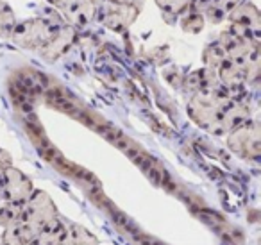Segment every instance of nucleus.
<instances>
[{"mask_svg":"<svg viewBox=\"0 0 261 245\" xmlns=\"http://www.w3.org/2000/svg\"><path fill=\"white\" fill-rule=\"evenodd\" d=\"M8 186H6V191H8V197L11 199L15 204L18 202H23L25 199H29V195L33 193V186L31 183L18 172V170H8L6 172V181Z\"/></svg>","mask_w":261,"mask_h":245,"instance_id":"f257e3e1","label":"nucleus"},{"mask_svg":"<svg viewBox=\"0 0 261 245\" xmlns=\"http://www.w3.org/2000/svg\"><path fill=\"white\" fill-rule=\"evenodd\" d=\"M0 245H4V241H2V236H0Z\"/></svg>","mask_w":261,"mask_h":245,"instance_id":"f03ea898","label":"nucleus"}]
</instances>
